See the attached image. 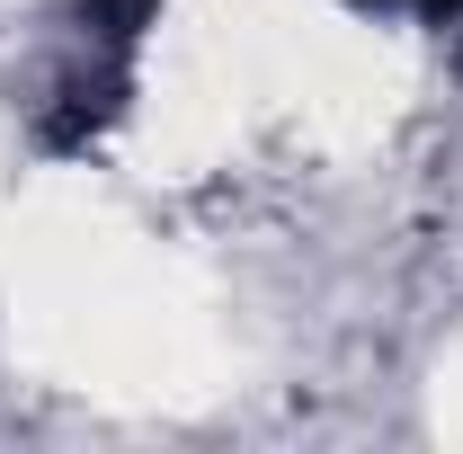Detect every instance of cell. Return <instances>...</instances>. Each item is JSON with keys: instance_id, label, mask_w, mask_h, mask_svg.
<instances>
[{"instance_id": "1", "label": "cell", "mask_w": 463, "mask_h": 454, "mask_svg": "<svg viewBox=\"0 0 463 454\" xmlns=\"http://www.w3.org/2000/svg\"><path fill=\"white\" fill-rule=\"evenodd\" d=\"M402 9H463V0H402Z\"/></svg>"}]
</instances>
